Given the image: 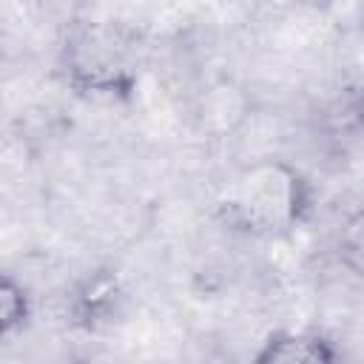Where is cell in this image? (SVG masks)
I'll use <instances>...</instances> for the list:
<instances>
[{
    "instance_id": "5",
    "label": "cell",
    "mask_w": 364,
    "mask_h": 364,
    "mask_svg": "<svg viewBox=\"0 0 364 364\" xmlns=\"http://www.w3.org/2000/svg\"><path fill=\"white\" fill-rule=\"evenodd\" d=\"M336 256L344 270L364 282V205L350 210L336 233Z\"/></svg>"
},
{
    "instance_id": "2",
    "label": "cell",
    "mask_w": 364,
    "mask_h": 364,
    "mask_svg": "<svg viewBox=\"0 0 364 364\" xmlns=\"http://www.w3.org/2000/svg\"><path fill=\"white\" fill-rule=\"evenodd\" d=\"M57 63L68 88L88 100L125 102L139 85L136 34L117 20H71L63 28Z\"/></svg>"
},
{
    "instance_id": "6",
    "label": "cell",
    "mask_w": 364,
    "mask_h": 364,
    "mask_svg": "<svg viewBox=\"0 0 364 364\" xmlns=\"http://www.w3.org/2000/svg\"><path fill=\"white\" fill-rule=\"evenodd\" d=\"M68 364H82V361H68Z\"/></svg>"
},
{
    "instance_id": "1",
    "label": "cell",
    "mask_w": 364,
    "mask_h": 364,
    "mask_svg": "<svg viewBox=\"0 0 364 364\" xmlns=\"http://www.w3.org/2000/svg\"><path fill=\"white\" fill-rule=\"evenodd\" d=\"M316 202L310 176L287 159H259L242 168L213 199L216 222L245 239H282L299 230Z\"/></svg>"
},
{
    "instance_id": "3",
    "label": "cell",
    "mask_w": 364,
    "mask_h": 364,
    "mask_svg": "<svg viewBox=\"0 0 364 364\" xmlns=\"http://www.w3.org/2000/svg\"><path fill=\"white\" fill-rule=\"evenodd\" d=\"M250 364H341V355L336 341L318 330H276Z\"/></svg>"
},
{
    "instance_id": "4",
    "label": "cell",
    "mask_w": 364,
    "mask_h": 364,
    "mask_svg": "<svg viewBox=\"0 0 364 364\" xmlns=\"http://www.w3.org/2000/svg\"><path fill=\"white\" fill-rule=\"evenodd\" d=\"M31 296L28 287L14 279V273H3L0 279V333L3 338H11L17 333L26 330V324L31 321Z\"/></svg>"
}]
</instances>
